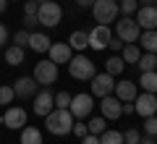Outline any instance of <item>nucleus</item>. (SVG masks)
I'll return each mask as SVG.
<instances>
[{"instance_id":"nucleus-39","label":"nucleus","mask_w":157,"mask_h":144,"mask_svg":"<svg viewBox=\"0 0 157 144\" xmlns=\"http://www.w3.org/2000/svg\"><path fill=\"white\" fill-rule=\"evenodd\" d=\"M81 144H100V136H94V134H86V136H81Z\"/></svg>"},{"instance_id":"nucleus-37","label":"nucleus","mask_w":157,"mask_h":144,"mask_svg":"<svg viewBox=\"0 0 157 144\" xmlns=\"http://www.w3.org/2000/svg\"><path fill=\"white\" fill-rule=\"evenodd\" d=\"M123 45H126L123 39H118L115 34H113V37H110V42H107V47H110V50H121V47H123Z\"/></svg>"},{"instance_id":"nucleus-41","label":"nucleus","mask_w":157,"mask_h":144,"mask_svg":"<svg viewBox=\"0 0 157 144\" xmlns=\"http://www.w3.org/2000/svg\"><path fill=\"white\" fill-rule=\"evenodd\" d=\"M76 6L78 8H92V6H94V0H76Z\"/></svg>"},{"instance_id":"nucleus-11","label":"nucleus","mask_w":157,"mask_h":144,"mask_svg":"<svg viewBox=\"0 0 157 144\" xmlns=\"http://www.w3.org/2000/svg\"><path fill=\"white\" fill-rule=\"evenodd\" d=\"M136 24L141 26V32L144 29H157V6L152 3V6H139V11L134 13Z\"/></svg>"},{"instance_id":"nucleus-47","label":"nucleus","mask_w":157,"mask_h":144,"mask_svg":"<svg viewBox=\"0 0 157 144\" xmlns=\"http://www.w3.org/2000/svg\"><path fill=\"white\" fill-rule=\"evenodd\" d=\"M152 3H155V6H157V0H152Z\"/></svg>"},{"instance_id":"nucleus-42","label":"nucleus","mask_w":157,"mask_h":144,"mask_svg":"<svg viewBox=\"0 0 157 144\" xmlns=\"http://www.w3.org/2000/svg\"><path fill=\"white\" fill-rule=\"evenodd\" d=\"M139 144H157V142H155V136H147V134H144V136L139 139Z\"/></svg>"},{"instance_id":"nucleus-10","label":"nucleus","mask_w":157,"mask_h":144,"mask_svg":"<svg viewBox=\"0 0 157 144\" xmlns=\"http://www.w3.org/2000/svg\"><path fill=\"white\" fill-rule=\"evenodd\" d=\"M100 110H102V118L105 121H118V118L123 115V102L118 100L115 94H107V97H102Z\"/></svg>"},{"instance_id":"nucleus-29","label":"nucleus","mask_w":157,"mask_h":144,"mask_svg":"<svg viewBox=\"0 0 157 144\" xmlns=\"http://www.w3.org/2000/svg\"><path fill=\"white\" fill-rule=\"evenodd\" d=\"M86 128H89V134L100 136V134H102V131L107 128V121H105V118H92V121L86 123Z\"/></svg>"},{"instance_id":"nucleus-20","label":"nucleus","mask_w":157,"mask_h":144,"mask_svg":"<svg viewBox=\"0 0 157 144\" xmlns=\"http://www.w3.org/2000/svg\"><path fill=\"white\" fill-rule=\"evenodd\" d=\"M21 144H42V131L37 126H24L21 128Z\"/></svg>"},{"instance_id":"nucleus-19","label":"nucleus","mask_w":157,"mask_h":144,"mask_svg":"<svg viewBox=\"0 0 157 144\" xmlns=\"http://www.w3.org/2000/svg\"><path fill=\"white\" fill-rule=\"evenodd\" d=\"M139 42H141V47L147 53H155L157 55V29H144L139 34Z\"/></svg>"},{"instance_id":"nucleus-28","label":"nucleus","mask_w":157,"mask_h":144,"mask_svg":"<svg viewBox=\"0 0 157 144\" xmlns=\"http://www.w3.org/2000/svg\"><path fill=\"white\" fill-rule=\"evenodd\" d=\"M118 8H121L123 16H134L139 11V0H118Z\"/></svg>"},{"instance_id":"nucleus-35","label":"nucleus","mask_w":157,"mask_h":144,"mask_svg":"<svg viewBox=\"0 0 157 144\" xmlns=\"http://www.w3.org/2000/svg\"><path fill=\"white\" fill-rule=\"evenodd\" d=\"M37 11H39L37 0H26V3H24V16H37Z\"/></svg>"},{"instance_id":"nucleus-32","label":"nucleus","mask_w":157,"mask_h":144,"mask_svg":"<svg viewBox=\"0 0 157 144\" xmlns=\"http://www.w3.org/2000/svg\"><path fill=\"white\" fill-rule=\"evenodd\" d=\"M144 134L147 136H157V115L144 118Z\"/></svg>"},{"instance_id":"nucleus-3","label":"nucleus","mask_w":157,"mask_h":144,"mask_svg":"<svg viewBox=\"0 0 157 144\" xmlns=\"http://www.w3.org/2000/svg\"><path fill=\"white\" fill-rule=\"evenodd\" d=\"M60 18H63V8L58 6L55 0H47V3H39V11H37V21L42 24V26L52 29V26H58V24H60Z\"/></svg>"},{"instance_id":"nucleus-1","label":"nucleus","mask_w":157,"mask_h":144,"mask_svg":"<svg viewBox=\"0 0 157 144\" xmlns=\"http://www.w3.org/2000/svg\"><path fill=\"white\" fill-rule=\"evenodd\" d=\"M45 121H47V131H50V134H55V136H66V134H71L76 118L71 115L68 107H52V110L45 115Z\"/></svg>"},{"instance_id":"nucleus-16","label":"nucleus","mask_w":157,"mask_h":144,"mask_svg":"<svg viewBox=\"0 0 157 144\" xmlns=\"http://www.w3.org/2000/svg\"><path fill=\"white\" fill-rule=\"evenodd\" d=\"M13 92H16V97H34V94L39 92V84L34 81V76H21L16 79V84H13Z\"/></svg>"},{"instance_id":"nucleus-27","label":"nucleus","mask_w":157,"mask_h":144,"mask_svg":"<svg viewBox=\"0 0 157 144\" xmlns=\"http://www.w3.org/2000/svg\"><path fill=\"white\" fill-rule=\"evenodd\" d=\"M100 144H123V134L121 131H102L100 134Z\"/></svg>"},{"instance_id":"nucleus-14","label":"nucleus","mask_w":157,"mask_h":144,"mask_svg":"<svg viewBox=\"0 0 157 144\" xmlns=\"http://www.w3.org/2000/svg\"><path fill=\"white\" fill-rule=\"evenodd\" d=\"M47 55H50V60L58 63V66H60V63L68 66V60L73 58V50H71V45H68V42H52L50 50H47Z\"/></svg>"},{"instance_id":"nucleus-22","label":"nucleus","mask_w":157,"mask_h":144,"mask_svg":"<svg viewBox=\"0 0 157 144\" xmlns=\"http://www.w3.org/2000/svg\"><path fill=\"white\" fill-rule=\"evenodd\" d=\"M139 87L144 89V92L157 94V71H144L141 79H139Z\"/></svg>"},{"instance_id":"nucleus-45","label":"nucleus","mask_w":157,"mask_h":144,"mask_svg":"<svg viewBox=\"0 0 157 144\" xmlns=\"http://www.w3.org/2000/svg\"><path fill=\"white\" fill-rule=\"evenodd\" d=\"M139 6H152V0H139Z\"/></svg>"},{"instance_id":"nucleus-25","label":"nucleus","mask_w":157,"mask_h":144,"mask_svg":"<svg viewBox=\"0 0 157 144\" xmlns=\"http://www.w3.org/2000/svg\"><path fill=\"white\" fill-rule=\"evenodd\" d=\"M136 66H139V71H157V55L155 53H144V55H139V60H136Z\"/></svg>"},{"instance_id":"nucleus-36","label":"nucleus","mask_w":157,"mask_h":144,"mask_svg":"<svg viewBox=\"0 0 157 144\" xmlns=\"http://www.w3.org/2000/svg\"><path fill=\"white\" fill-rule=\"evenodd\" d=\"M71 131L76 134L78 139H81V136H86V134H89V128H86V123H73V128H71Z\"/></svg>"},{"instance_id":"nucleus-43","label":"nucleus","mask_w":157,"mask_h":144,"mask_svg":"<svg viewBox=\"0 0 157 144\" xmlns=\"http://www.w3.org/2000/svg\"><path fill=\"white\" fill-rule=\"evenodd\" d=\"M126 113H128V115L134 113V102H123V115H126Z\"/></svg>"},{"instance_id":"nucleus-21","label":"nucleus","mask_w":157,"mask_h":144,"mask_svg":"<svg viewBox=\"0 0 157 144\" xmlns=\"http://www.w3.org/2000/svg\"><path fill=\"white\" fill-rule=\"evenodd\" d=\"M68 45H71V50H86L89 47V32H73L68 37Z\"/></svg>"},{"instance_id":"nucleus-23","label":"nucleus","mask_w":157,"mask_h":144,"mask_svg":"<svg viewBox=\"0 0 157 144\" xmlns=\"http://www.w3.org/2000/svg\"><path fill=\"white\" fill-rule=\"evenodd\" d=\"M123 68H126V63H123V58H121V55H110L105 60V71L110 73V76H121Z\"/></svg>"},{"instance_id":"nucleus-34","label":"nucleus","mask_w":157,"mask_h":144,"mask_svg":"<svg viewBox=\"0 0 157 144\" xmlns=\"http://www.w3.org/2000/svg\"><path fill=\"white\" fill-rule=\"evenodd\" d=\"M71 105V94L68 92H58L55 94V107H68Z\"/></svg>"},{"instance_id":"nucleus-4","label":"nucleus","mask_w":157,"mask_h":144,"mask_svg":"<svg viewBox=\"0 0 157 144\" xmlns=\"http://www.w3.org/2000/svg\"><path fill=\"white\" fill-rule=\"evenodd\" d=\"M68 73H71L73 79H78V81H89L97 71H94V63L86 55H73L71 60H68Z\"/></svg>"},{"instance_id":"nucleus-24","label":"nucleus","mask_w":157,"mask_h":144,"mask_svg":"<svg viewBox=\"0 0 157 144\" xmlns=\"http://www.w3.org/2000/svg\"><path fill=\"white\" fill-rule=\"evenodd\" d=\"M6 63L8 66H21L24 63V47H18V45L6 47Z\"/></svg>"},{"instance_id":"nucleus-46","label":"nucleus","mask_w":157,"mask_h":144,"mask_svg":"<svg viewBox=\"0 0 157 144\" xmlns=\"http://www.w3.org/2000/svg\"><path fill=\"white\" fill-rule=\"evenodd\" d=\"M37 3H47V0H37Z\"/></svg>"},{"instance_id":"nucleus-44","label":"nucleus","mask_w":157,"mask_h":144,"mask_svg":"<svg viewBox=\"0 0 157 144\" xmlns=\"http://www.w3.org/2000/svg\"><path fill=\"white\" fill-rule=\"evenodd\" d=\"M6 8H8V0H0V16L6 13Z\"/></svg>"},{"instance_id":"nucleus-15","label":"nucleus","mask_w":157,"mask_h":144,"mask_svg":"<svg viewBox=\"0 0 157 144\" xmlns=\"http://www.w3.org/2000/svg\"><path fill=\"white\" fill-rule=\"evenodd\" d=\"M55 107V94H50V89H45V92H37L34 94V113L37 115L45 118L47 113Z\"/></svg>"},{"instance_id":"nucleus-9","label":"nucleus","mask_w":157,"mask_h":144,"mask_svg":"<svg viewBox=\"0 0 157 144\" xmlns=\"http://www.w3.org/2000/svg\"><path fill=\"white\" fill-rule=\"evenodd\" d=\"M134 113H139L141 118L155 115V113H157V94H152V92L136 94V100H134Z\"/></svg>"},{"instance_id":"nucleus-18","label":"nucleus","mask_w":157,"mask_h":144,"mask_svg":"<svg viewBox=\"0 0 157 144\" xmlns=\"http://www.w3.org/2000/svg\"><path fill=\"white\" fill-rule=\"evenodd\" d=\"M50 37L47 34H42V32H32L29 34V47H32L34 53H47L50 50Z\"/></svg>"},{"instance_id":"nucleus-8","label":"nucleus","mask_w":157,"mask_h":144,"mask_svg":"<svg viewBox=\"0 0 157 144\" xmlns=\"http://www.w3.org/2000/svg\"><path fill=\"white\" fill-rule=\"evenodd\" d=\"M92 81V97H107V94H113V89H115V76H110V73H94V76L89 79Z\"/></svg>"},{"instance_id":"nucleus-40","label":"nucleus","mask_w":157,"mask_h":144,"mask_svg":"<svg viewBox=\"0 0 157 144\" xmlns=\"http://www.w3.org/2000/svg\"><path fill=\"white\" fill-rule=\"evenodd\" d=\"M6 39H8V29L3 26V24H0V47L6 45Z\"/></svg>"},{"instance_id":"nucleus-6","label":"nucleus","mask_w":157,"mask_h":144,"mask_svg":"<svg viewBox=\"0 0 157 144\" xmlns=\"http://www.w3.org/2000/svg\"><path fill=\"white\" fill-rule=\"evenodd\" d=\"M139 34H141V26L136 24L134 16H123L115 24V37L123 39V42H139Z\"/></svg>"},{"instance_id":"nucleus-12","label":"nucleus","mask_w":157,"mask_h":144,"mask_svg":"<svg viewBox=\"0 0 157 144\" xmlns=\"http://www.w3.org/2000/svg\"><path fill=\"white\" fill-rule=\"evenodd\" d=\"M3 126H6V128H13V131H21V128L26 126V110L18 107V105L8 107L6 115H3Z\"/></svg>"},{"instance_id":"nucleus-38","label":"nucleus","mask_w":157,"mask_h":144,"mask_svg":"<svg viewBox=\"0 0 157 144\" xmlns=\"http://www.w3.org/2000/svg\"><path fill=\"white\" fill-rule=\"evenodd\" d=\"M37 24H39V21H37V16H24V26H26V32H32Z\"/></svg>"},{"instance_id":"nucleus-26","label":"nucleus","mask_w":157,"mask_h":144,"mask_svg":"<svg viewBox=\"0 0 157 144\" xmlns=\"http://www.w3.org/2000/svg\"><path fill=\"white\" fill-rule=\"evenodd\" d=\"M139 55H141V53H139V47H136L134 42H126L123 47H121V58H123V63H136Z\"/></svg>"},{"instance_id":"nucleus-2","label":"nucleus","mask_w":157,"mask_h":144,"mask_svg":"<svg viewBox=\"0 0 157 144\" xmlns=\"http://www.w3.org/2000/svg\"><path fill=\"white\" fill-rule=\"evenodd\" d=\"M92 16H94L97 24H110L121 16V8H118V0H94L92 6Z\"/></svg>"},{"instance_id":"nucleus-30","label":"nucleus","mask_w":157,"mask_h":144,"mask_svg":"<svg viewBox=\"0 0 157 144\" xmlns=\"http://www.w3.org/2000/svg\"><path fill=\"white\" fill-rule=\"evenodd\" d=\"M13 97H16L13 87H6V84H0V105H11Z\"/></svg>"},{"instance_id":"nucleus-33","label":"nucleus","mask_w":157,"mask_h":144,"mask_svg":"<svg viewBox=\"0 0 157 144\" xmlns=\"http://www.w3.org/2000/svg\"><path fill=\"white\" fill-rule=\"evenodd\" d=\"M29 34H32V32H26V29L16 32V34H13V45H18V47H26V45H29Z\"/></svg>"},{"instance_id":"nucleus-13","label":"nucleus","mask_w":157,"mask_h":144,"mask_svg":"<svg viewBox=\"0 0 157 144\" xmlns=\"http://www.w3.org/2000/svg\"><path fill=\"white\" fill-rule=\"evenodd\" d=\"M110 37H113L110 26H105V24H97V26L89 32V47H92V50H105L107 42H110Z\"/></svg>"},{"instance_id":"nucleus-31","label":"nucleus","mask_w":157,"mask_h":144,"mask_svg":"<svg viewBox=\"0 0 157 144\" xmlns=\"http://www.w3.org/2000/svg\"><path fill=\"white\" fill-rule=\"evenodd\" d=\"M121 134H123V144H139V139H141V134L136 128H126Z\"/></svg>"},{"instance_id":"nucleus-5","label":"nucleus","mask_w":157,"mask_h":144,"mask_svg":"<svg viewBox=\"0 0 157 144\" xmlns=\"http://www.w3.org/2000/svg\"><path fill=\"white\" fill-rule=\"evenodd\" d=\"M34 81L39 84V87H50V84L58 81V63L52 60H39L34 63Z\"/></svg>"},{"instance_id":"nucleus-17","label":"nucleus","mask_w":157,"mask_h":144,"mask_svg":"<svg viewBox=\"0 0 157 144\" xmlns=\"http://www.w3.org/2000/svg\"><path fill=\"white\" fill-rule=\"evenodd\" d=\"M113 94H115L121 102H134L136 94H139V84H134V81H115Z\"/></svg>"},{"instance_id":"nucleus-7","label":"nucleus","mask_w":157,"mask_h":144,"mask_svg":"<svg viewBox=\"0 0 157 144\" xmlns=\"http://www.w3.org/2000/svg\"><path fill=\"white\" fill-rule=\"evenodd\" d=\"M92 107H94L92 94L81 92V94H73V97H71V105H68V110H71V115L76 118V121H81V118H86V115L92 113Z\"/></svg>"}]
</instances>
